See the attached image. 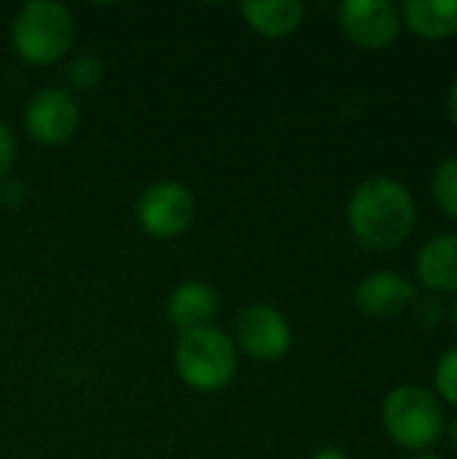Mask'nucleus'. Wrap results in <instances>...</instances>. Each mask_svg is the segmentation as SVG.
Masks as SVG:
<instances>
[{
	"mask_svg": "<svg viewBox=\"0 0 457 459\" xmlns=\"http://www.w3.org/2000/svg\"><path fill=\"white\" fill-rule=\"evenodd\" d=\"M19 188H22V186H19L16 180H8V183H3L0 199H3L5 204H19V202H24V196H13V194H16Z\"/></svg>",
	"mask_w": 457,
	"mask_h": 459,
	"instance_id": "a211bd4d",
	"label": "nucleus"
},
{
	"mask_svg": "<svg viewBox=\"0 0 457 459\" xmlns=\"http://www.w3.org/2000/svg\"><path fill=\"white\" fill-rule=\"evenodd\" d=\"M412 459H442V457H436V455H426V452H420V455H415Z\"/></svg>",
	"mask_w": 457,
	"mask_h": 459,
	"instance_id": "5701e85b",
	"label": "nucleus"
},
{
	"mask_svg": "<svg viewBox=\"0 0 457 459\" xmlns=\"http://www.w3.org/2000/svg\"><path fill=\"white\" fill-rule=\"evenodd\" d=\"M242 16L245 22L267 35V38H280L294 32L302 19H304V3L299 0H250L242 3Z\"/></svg>",
	"mask_w": 457,
	"mask_h": 459,
	"instance_id": "f8f14e48",
	"label": "nucleus"
},
{
	"mask_svg": "<svg viewBox=\"0 0 457 459\" xmlns=\"http://www.w3.org/2000/svg\"><path fill=\"white\" fill-rule=\"evenodd\" d=\"M415 274L431 290L457 293V231L434 234L417 250Z\"/></svg>",
	"mask_w": 457,
	"mask_h": 459,
	"instance_id": "9d476101",
	"label": "nucleus"
},
{
	"mask_svg": "<svg viewBox=\"0 0 457 459\" xmlns=\"http://www.w3.org/2000/svg\"><path fill=\"white\" fill-rule=\"evenodd\" d=\"M27 132L43 145H59L70 140L78 126V108L65 89L38 91L24 110Z\"/></svg>",
	"mask_w": 457,
	"mask_h": 459,
	"instance_id": "6e6552de",
	"label": "nucleus"
},
{
	"mask_svg": "<svg viewBox=\"0 0 457 459\" xmlns=\"http://www.w3.org/2000/svg\"><path fill=\"white\" fill-rule=\"evenodd\" d=\"M312 459H350L345 452H339L337 446H323V449H318Z\"/></svg>",
	"mask_w": 457,
	"mask_h": 459,
	"instance_id": "6ab92c4d",
	"label": "nucleus"
},
{
	"mask_svg": "<svg viewBox=\"0 0 457 459\" xmlns=\"http://www.w3.org/2000/svg\"><path fill=\"white\" fill-rule=\"evenodd\" d=\"M450 444L457 449V420L450 425Z\"/></svg>",
	"mask_w": 457,
	"mask_h": 459,
	"instance_id": "4be33fe9",
	"label": "nucleus"
},
{
	"mask_svg": "<svg viewBox=\"0 0 457 459\" xmlns=\"http://www.w3.org/2000/svg\"><path fill=\"white\" fill-rule=\"evenodd\" d=\"M447 108H450V116H453V121L457 124V75L453 78V83H450V91H447Z\"/></svg>",
	"mask_w": 457,
	"mask_h": 459,
	"instance_id": "aec40b11",
	"label": "nucleus"
},
{
	"mask_svg": "<svg viewBox=\"0 0 457 459\" xmlns=\"http://www.w3.org/2000/svg\"><path fill=\"white\" fill-rule=\"evenodd\" d=\"M13 156H16V143H13V134L5 124H0V178H5L11 172V164H13Z\"/></svg>",
	"mask_w": 457,
	"mask_h": 459,
	"instance_id": "f3484780",
	"label": "nucleus"
},
{
	"mask_svg": "<svg viewBox=\"0 0 457 459\" xmlns=\"http://www.w3.org/2000/svg\"><path fill=\"white\" fill-rule=\"evenodd\" d=\"M337 13L345 35L361 48H385L401 30V11L393 0H345Z\"/></svg>",
	"mask_w": 457,
	"mask_h": 459,
	"instance_id": "423d86ee",
	"label": "nucleus"
},
{
	"mask_svg": "<svg viewBox=\"0 0 457 459\" xmlns=\"http://www.w3.org/2000/svg\"><path fill=\"white\" fill-rule=\"evenodd\" d=\"M382 425L388 436L407 449H428L444 430V411L439 398L420 385L393 387L382 403Z\"/></svg>",
	"mask_w": 457,
	"mask_h": 459,
	"instance_id": "7ed1b4c3",
	"label": "nucleus"
},
{
	"mask_svg": "<svg viewBox=\"0 0 457 459\" xmlns=\"http://www.w3.org/2000/svg\"><path fill=\"white\" fill-rule=\"evenodd\" d=\"M75 38L73 16L65 5L51 0L27 3L13 22V46L22 59L48 65L67 54Z\"/></svg>",
	"mask_w": 457,
	"mask_h": 459,
	"instance_id": "20e7f679",
	"label": "nucleus"
},
{
	"mask_svg": "<svg viewBox=\"0 0 457 459\" xmlns=\"http://www.w3.org/2000/svg\"><path fill=\"white\" fill-rule=\"evenodd\" d=\"M450 323H453V328H455L457 333V296L453 299V304H450Z\"/></svg>",
	"mask_w": 457,
	"mask_h": 459,
	"instance_id": "412c9836",
	"label": "nucleus"
},
{
	"mask_svg": "<svg viewBox=\"0 0 457 459\" xmlns=\"http://www.w3.org/2000/svg\"><path fill=\"white\" fill-rule=\"evenodd\" d=\"M417 204L412 191L396 178L364 180L347 204V221L358 242L372 250L399 247L415 229Z\"/></svg>",
	"mask_w": 457,
	"mask_h": 459,
	"instance_id": "f257e3e1",
	"label": "nucleus"
},
{
	"mask_svg": "<svg viewBox=\"0 0 457 459\" xmlns=\"http://www.w3.org/2000/svg\"><path fill=\"white\" fill-rule=\"evenodd\" d=\"M431 188H434L436 204L450 218H457V156H447L444 161L436 164Z\"/></svg>",
	"mask_w": 457,
	"mask_h": 459,
	"instance_id": "4468645a",
	"label": "nucleus"
},
{
	"mask_svg": "<svg viewBox=\"0 0 457 459\" xmlns=\"http://www.w3.org/2000/svg\"><path fill=\"white\" fill-rule=\"evenodd\" d=\"M67 78H70L73 86H78V89H92V86H97L100 78H102V65H100L97 56H78V59L70 65Z\"/></svg>",
	"mask_w": 457,
	"mask_h": 459,
	"instance_id": "dca6fc26",
	"label": "nucleus"
},
{
	"mask_svg": "<svg viewBox=\"0 0 457 459\" xmlns=\"http://www.w3.org/2000/svg\"><path fill=\"white\" fill-rule=\"evenodd\" d=\"M399 11L423 38H447L457 32V0H407Z\"/></svg>",
	"mask_w": 457,
	"mask_h": 459,
	"instance_id": "ddd939ff",
	"label": "nucleus"
},
{
	"mask_svg": "<svg viewBox=\"0 0 457 459\" xmlns=\"http://www.w3.org/2000/svg\"><path fill=\"white\" fill-rule=\"evenodd\" d=\"M434 382H436V390L450 401L457 403V347H450L439 363H436V371H434Z\"/></svg>",
	"mask_w": 457,
	"mask_h": 459,
	"instance_id": "2eb2a0df",
	"label": "nucleus"
},
{
	"mask_svg": "<svg viewBox=\"0 0 457 459\" xmlns=\"http://www.w3.org/2000/svg\"><path fill=\"white\" fill-rule=\"evenodd\" d=\"M218 312V293L205 282H183L167 301V320L180 333L207 328Z\"/></svg>",
	"mask_w": 457,
	"mask_h": 459,
	"instance_id": "9b49d317",
	"label": "nucleus"
},
{
	"mask_svg": "<svg viewBox=\"0 0 457 459\" xmlns=\"http://www.w3.org/2000/svg\"><path fill=\"white\" fill-rule=\"evenodd\" d=\"M415 296H417L415 282L391 269L366 274L356 288L358 309H364L366 315H374V317H393V315L404 312L415 301Z\"/></svg>",
	"mask_w": 457,
	"mask_h": 459,
	"instance_id": "1a4fd4ad",
	"label": "nucleus"
},
{
	"mask_svg": "<svg viewBox=\"0 0 457 459\" xmlns=\"http://www.w3.org/2000/svg\"><path fill=\"white\" fill-rule=\"evenodd\" d=\"M234 333H237V344L245 355H250L253 360H280L288 350H291V325L288 320L267 307V304H253L245 307L237 315L234 323Z\"/></svg>",
	"mask_w": 457,
	"mask_h": 459,
	"instance_id": "0eeeda50",
	"label": "nucleus"
},
{
	"mask_svg": "<svg viewBox=\"0 0 457 459\" xmlns=\"http://www.w3.org/2000/svg\"><path fill=\"white\" fill-rule=\"evenodd\" d=\"M175 366L180 379L202 393H213L226 387L237 374V347L234 342L207 325L189 333H180L175 347Z\"/></svg>",
	"mask_w": 457,
	"mask_h": 459,
	"instance_id": "f03ea898",
	"label": "nucleus"
},
{
	"mask_svg": "<svg viewBox=\"0 0 457 459\" xmlns=\"http://www.w3.org/2000/svg\"><path fill=\"white\" fill-rule=\"evenodd\" d=\"M194 212H197V204H194L191 191L172 180L145 188L137 204L140 226L154 239H172L183 234L191 226Z\"/></svg>",
	"mask_w": 457,
	"mask_h": 459,
	"instance_id": "39448f33",
	"label": "nucleus"
}]
</instances>
